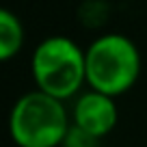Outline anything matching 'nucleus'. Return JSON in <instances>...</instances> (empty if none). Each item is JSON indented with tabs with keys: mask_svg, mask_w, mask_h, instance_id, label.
Segmentation results:
<instances>
[{
	"mask_svg": "<svg viewBox=\"0 0 147 147\" xmlns=\"http://www.w3.org/2000/svg\"><path fill=\"white\" fill-rule=\"evenodd\" d=\"M143 59L138 46L123 32H104L84 48L87 87L119 97L141 78Z\"/></svg>",
	"mask_w": 147,
	"mask_h": 147,
	"instance_id": "1",
	"label": "nucleus"
},
{
	"mask_svg": "<svg viewBox=\"0 0 147 147\" xmlns=\"http://www.w3.org/2000/svg\"><path fill=\"white\" fill-rule=\"evenodd\" d=\"M71 117L63 100L32 89L15 100L9 134L18 147H61Z\"/></svg>",
	"mask_w": 147,
	"mask_h": 147,
	"instance_id": "3",
	"label": "nucleus"
},
{
	"mask_svg": "<svg viewBox=\"0 0 147 147\" xmlns=\"http://www.w3.org/2000/svg\"><path fill=\"white\" fill-rule=\"evenodd\" d=\"M115 100L117 97L113 95L84 87L74 97L71 113H69L71 123L91 132L97 138H106L119 123V106Z\"/></svg>",
	"mask_w": 147,
	"mask_h": 147,
	"instance_id": "4",
	"label": "nucleus"
},
{
	"mask_svg": "<svg viewBox=\"0 0 147 147\" xmlns=\"http://www.w3.org/2000/svg\"><path fill=\"white\" fill-rule=\"evenodd\" d=\"M35 89L67 102L87 87L84 50L65 35H50L37 43L30 56Z\"/></svg>",
	"mask_w": 147,
	"mask_h": 147,
	"instance_id": "2",
	"label": "nucleus"
},
{
	"mask_svg": "<svg viewBox=\"0 0 147 147\" xmlns=\"http://www.w3.org/2000/svg\"><path fill=\"white\" fill-rule=\"evenodd\" d=\"M102 141H104V138H97V136H93L91 132L78 128L76 123H69V130H67V134H65L61 147H100Z\"/></svg>",
	"mask_w": 147,
	"mask_h": 147,
	"instance_id": "6",
	"label": "nucleus"
},
{
	"mask_svg": "<svg viewBox=\"0 0 147 147\" xmlns=\"http://www.w3.org/2000/svg\"><path fill=\"white\" fill-rule=\"evenodd\" d=\"M26 30L24 24L13 11L0 7V63L11 61L22 52Z\"/></svg>",
	"mask_w": 147,
	"mask_h": 147,
	"instance_id": "5",
	"label": "nucleus"
}]
</instances>
